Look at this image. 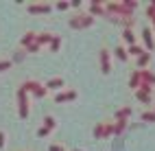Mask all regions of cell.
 Masks as SVG:
<instances>
[{
    "label": "cell",
    "instance_id": "cell-17",
    "mask_svg": "<svg viewBox=\"0 0 155 151\" xmlns=\"http://www.w3.org/2000/svg\"><path fill=\"white\" fill-rule=\"evenodd\" d=\"M114 57H116L118 62H129V55H127L125 46H116V48H114Z\"/></svg>",
    "mask_w": 155,
    "mask_h": 151
},
{
    "label": "cell",
    "instance_id": "cell-20",
    "mask_svg": "<svg viewBox=\"0 0 155 151\" xmlns=\"http://www.w3.org/2000/svg\"><path fill=\"white\" fill-rule=\"evenodd\" d=\"M127 129V120H114V136H120Z\"/></svg>",
    "mask_w": 155,
    "mask_h": 151
},
{
    "label": "cell",
    "instance_id": "cell-12",
    "mask_svg": "<svg viewBox=\"0 0 155 151\" xmlns=\"http://www.w3.org/2000/svg\"><path fill=\"white\" fill-rule=\"evenodd\" d=\"M140 86H142V75H140V70H133L129 75V88L136 92V90H140Z\"/></svg>",
    "mask_w": 155,
    "mask_h": 151
},
{
    "label": "cell",
    "instance_id": "cell-33",
    "mask_svg": "<svg viewBox=\"0 0 155 151\" xmlns=\"http://www.w3.org/2000/svg\"><path fill=\"white\" fill-rule=\"evenodd\" d=\"M153 31H155V24H153Z\"/></svg>",
    "mask_w": 155,
    "mask_h": 151
},
{
    "label": "cell",
    "instance_id": "cell-1",
    "mask_svg": "<svg viewBox=\"0 0 155 151\" xmlns=\"http://www.w3.org/2000/svg\"><path fill=\"white\" fill-rule=\"evenodd\" d=\"M94 22H96V18H92L87 11L77 13L74 18H70V26H72V29H87V26H92Z\"/></svg>",
    "mask_w": 155,
    "mask_h": 151
},
{
    "label": "cell",
    "instance_id": "cell-16",
    "mask_svg": "<svg viewBox=\"0 0 155 151\" xmlns=\"http://www.w3.org/2000/svg\"><path fill=\"white\" fill-rule=\"evenodd\" d=\"M142 53H147L142 44H133V46H127V55H129V57H136V59H138Z\"/></svg>",
    "mask_w": 155,
    "mask_h": 151
},
{
    "label": "cell",
    "instance_id": "cell-31",
    "mask_svg": "<svg viewBox=\"0 0 155 151\" xmlns=\"http://www.w3.org/2000/svg\"><path fill=\"white\" fill-rule=\"evenodd\" d=\"M5 147V132H0V149Z\"/></svg>",
    "mask_w": 155,
    "mask_h": 151
},
{
    "label": "cell",
    "instance_id": "cell-21",
    "mask_svg": "<svg viewBox=\"0 0 155 151\" xmlns=\"http://www.w3.org/2000/svg\"><path fill=\"white\" fill-rule=\"evenodd\" d=\"M140 118H142V123H155V112L153 109H144L140 114Z\"/></svg>",
    "mask_w": 155,
    "mask_h": 151
},
{
    "label": "cell",
    "instance_id": "cell-6",
    "mask_svg": "<svg viewBox=\"0 0 155 151\" xmlns=\"http://www.w3.org/2000/svg\"><path fill=\"white\" fill-rule=\"evenodd\" d=\"M18 99H20V116L26 118L28 116V96H26V92L22 88L18 90Z\"/></svg>",
    "mask_w": 155,
    "mask_h": 151
},
{
    "label": "cell",
    "instance_id": "cell-30",
    "mask_svg": "<svg viewBox=\"0 0 155 151\" xmlns=\"http://www.w3.org/2000/svg\"><path fill=\"white\" fill-rule=\"evenodd\" d=\"M48 151H64V147H61V145H50Z\"/></svg>",
    "mask_w": 155,
    "mask_h": 151
},
{
    "label": "cell",
    "instance_id": "cell-13",
    "mask_svg": "<svg viewBox=\"0 0 155 151\" xmlns=\"http://www.w3.org/2000/svg\"><path fill=\"white\" fill-rule=\"evenodd\" d=\"M140 75H142V86H149V88H155V72L153 70H140Z\"/></svg>",
    "mask_w": 155,
    "mask_h": 151
},
{
    "label": "cell",
    "instance_id": "cell-22",
    "mask_svg": "<svg viewBox=\"0 0 155 151\" xmlns=\"http://www.w3.org/2000/svg\"><path fill=\"white\" fill-rule=\"evenodd\" d=\"M44 127L48 129V132H53V129L57 127V120H55V116H46V118H44Z\"/></svg>",
    "mask_w": 155,
    "mask_h": 151
},
{
    "label": "cell",
    "instance_id": "cell-27",
    "mask_svg": "<svg viewBox=\"0 0 155 151\" xmlns=\"http://www.w3.org/2000/svg\"><path fill=\"white\" fill-rule=\"evenodd\" d=\"M11 59H2V62H0V72H5V70H9V68H11Z\"/></svg>",
    "mask_w": 155,
    "mask_h": 151
},
{
    "label": "cell",
    "instance_id": "cell-8",
    "mask_svg": "<svg viewBox=\"0 0 155 151\" xmlns=\"http://www.w3.org/2000/svg\"><path fill=\"white\" fill-rule=\"evenodd\" d=\"M79 94H77V90H61V92L55 94V101L57 103H66V101H74Z\"/></svg>",
    "mask_w": 155,
    "mask_h": 151
},
{
    "label": "cell",
    "instance_id": "cell-34",
    "mask_svg": "<svg viewBox=\"0 0 155 151\" xmlns=\"http://www.w3.org/2000/svg\"><path fill=\"white\" fill-rule=\"evenodd\" d=\"M74 151H81V149H74Z\"/></svg>",
    "mask_w": 155,
    "mask_h": 151
},
{
    "label": "cell",
    "instance_id": "cell-14",
    "mask_svg": "<svg viewBox=\"0 0 155 151\" xmlns=\"http://www.w3.org/2000/svg\"><path fill=\"white\" fill-rule=\"evenodd\" d=\"M122 42H125L127 46H133V44H138L136 31H133V29H122Z\"/></svg>",
    "mask_w": 155,
    "mask_h": 151
},
{
    "label": "cell",
    "instance_id": "cell-24",
    "mask_svg": "<svg viewBox=\"0 0 155 151\" xmlns=\"http://www.w3.org/2000/svg\"><path fill=\"white\" fill-rule=\"evenodd\" d=\"M122 5H125L129 11H136V9L140 7V5H138V0H122Z\"/></svg>",
    "mask_w": 155,
    "mask_h": 151
},
{
    "label": "cell",
    "instance_id": "cell-26",
    "mask_svg": "<svg viewBox=\"0 0 155 151\" xmlns=\"http://www.w3.org/2000/svg\"><path fill=\"white\" fill-rule=\"evenodd\" d=\"M55 9H59V11H68V9H70V2H66V0H59V2L55 5Z\"/></svg>",
    "mask_w": 155,
    "mask_h": 151
},
{
    "label": "cell",
    "instance_id": "cell-9",
    "mask_svg": "<svg viewBox=\"0 0 155 151\" xmlns=\"http://www.w3.org/2000/svg\"><path fill=\"white\" fill-rule=\"evenodd\" d=\"M92 18H96V15H103V18H107V9H105V5H101V2H90V11H87Z\"/></svg>",
    "mask_w": 155,
    "mask_h": 151
},
{
    "label": "cell",
    "instance_id": "cell-10",
    "mask_svg": "<svg viewBox=\"0 0 155 151\" xmlns=\"http://www.w3.org/2000/svg\"><path fill=\"white\" fill-rule=\"evenodd\" d=\"M53 5L50 2H39V5H28V13H50Z\"/></svg>",
    "mask_w": 155,
    "mask_h": 151
},
{
    "label": "cell",
    "instance_id": "cell-18",
    "mask_svg": "<svg viewBox=\"0 0 155 151\" xmlns=\"http://www.w3.org/2000/svg\"><path fill=\"white\" fill-rule=\"evenodd\" d=\"M44 86H46V90H59V88L66 86V81H64L61 77H55V79H50L48 83H44Z\"/></svg>",
    "mask_w": 155,
    "mask_h": 151
},
{
    "label": "cell",
    "instance_id": "cell-23",
    "mask_svg": "<svg viewBox=\"0 0 155 151\" xmlns=\"http://www.w3.org/2000/svg\"><path fill=\"white\" fill-rule=\"evenodd\" d=\"M147 18L155 24V0H153V2H149V7H147Z\"/></svg>",
    "mask_w": 155,
    "mask_h": 151
},
{
    "label": "cell",
    "instance_id": "cell-5",
    "mask_svg": "<svg viewBox=\"0 0 155 151\" xmlns=\"http://www.w3.org/2000/svg\"><path fill=\"white\" fill-rule=\"evenodd\" d=\"M98 62H101V72H103V75H109V72H111V53H109L107 48H101Z\"/></svg>",
    "mask_w": 155,
    "mask_h": 151
},
{
    "label": "cell",
    "instance_id": "cell-11",
    "mask_svg": "<svg viewBox=\"0 0 155 151\" xmlns=\"http://www.w3.org/2000/svg\"><path fill=\"white\" fill-rule=\"evenodd\" d=\"M136 99L140 101V103H144V105H149V103H153V92L151 90H136Z\"/></svg>",
    "mask_w": 155,
    "mask_h": 151
},
{
    "label": "cell",
    "instance_id": "cell-3",
    "mask_svg": "<svg viewBox=\"0 0 155 151\" xmlns=\"http://www.w3.org/2000/svg\"><path fill=\"white\" fill-rule=\"evenodd\" d=\"M140 37H142V46H144V50H147V53H153V50H155V37H153V29H151L149 24L142 26Z\"/></svg>",
    "mask_w": 155,
    "mask_h": 151
},
{
    "label": "cell",
    "instance_id": "cell-4",
    "mask_svg": "<svg viewBox=\"0 0 155 151\" xmlns=\"http://www.w3.org/2000/svg\"><path fill=\"white\" fill-rule=\"evenodd\" d=\"M94 138H109L114 136V120H103V123H96L94 127Z\"/></svg>",
    "mask_w": 155,
    "mask_h": 151
},
{
    "label": "cell",
    "instance_id": "cell-7",
    "mask_svg": "<svg viewBox=\"0 0 155 151\" xmlns=\"http://www.w3.org/2000/svg\"><path fill=\"white\" fill-rule=\"evenodd\" d=\"M153 62V53H142L138 59H136V70H147Z\"/></svg>",
    "mask_w": 155,
    "mask_h": 151
},
{
    "label": "cell",
    "instance_id": "cell-15",
    "mask_svg": "<svg viewBox=\"0 0 155 151\" xmlns=\"http://www.w3.org/2000/svg\"><path fill=\"white\" fill-rule=\"evenodd\" d=\"M133 114V109L129 107V105H125V107H120L118 109V112H116V116H114V118H116V120H127V123H129V116Z\"/></svg>",
    "mask_w": 155,
    "mask_h": 151
},
{
    "label": "cell",
    "instance_id": "cell-2",
    "mask_svg": "<svg viewBox=\"0 0 155 151\" xmlns=\"http://www.w3.org/2000/svg\"><path fill=\"white\" fill-rule=\"evenodd\" d=\"M22 90L24 92H31V94H35L37 99H42V96H46V86L44 83H39V81H35V79H31V81H24L22 83Z\"/></svg>",
    "mask_w": 155,
    "mask_h": 151
},
{
    "label": "cell",
    "instance_id": "cell-25",
    "mask_svg": "<svg viewBox=\"0 0 155 151\" xmlns=\"http://www.w3.org/2000/svg\"><path fill=\"white\" fill-rule=\"evenodd\" d=\"M59 46H61V37H59V35H55V37H53V42H50V50H53V53H57Z\"/></svg>",
    "mask_w": 155,
    "mask_h": 151
},
{
    "label": "cell",
    "instance_id": "cell-32",
    "mask_svg": "<svg viewBox=\"0 0 155 151\" xmlns=\"http://www.w3.org/2000/svg\"><path fill=\"white\" fill-rule=\"evenodd\" d=\"M153 112H155V105H153Z\"/></svg>",
    "mask_w": 155,
    "mask_h": 151
},
{
    "label": "cell",
    "instance_id": "cell-28",
    "mask_svg": "<svg viewBox=\"0 0 155 151\" xmlns=\"http://www.w3.org/2000/svg\"><path fill=\"white\" fill-rule=\"evenodd\" d=\"M39 48H42V46H39L37 42H33V44H31V46H26V50H28V53H37V50Z\"/></svg>",
    "mask_w": 155,
    "mask_h": 151
},
{
    "label": "cell",
    "instance_id": "cell-29",
    "mask_svg": "<svg viewBox=\"0 0 155 151\" xmlns=\"http://www.w3.org/2000/svg\"><path fill=\"white\" fill-rule=\"evenodd\" d=\"M48 134H53V132H48L46 127H39V132H37V136H39V138H46Z\"/></svg>",
    "mask_w": 155,
    "mask_h": 151
},
{
    "label": "cell",
    "instance_id": "cell-19",
    "mask_svg": "<svg viewBox=\"0 0 155 151\" xmlns=\"http://www.w3.org/2000/svg\"><path fill=\"white\" fill-rule=\"evenodd\" d=\"M53 37H55V33H50V31H44V33H39V35H37V44H39V46H44V44H50V42H53Z\"/></svg>",
    "mask_w": 155,
    "mask_h": 151
}]
</instances>
